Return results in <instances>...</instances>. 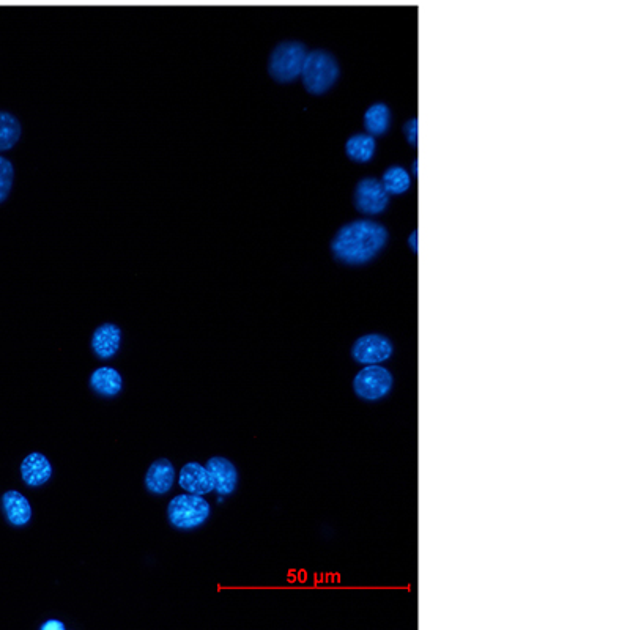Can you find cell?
I'll return each instance as SVG.
<instances>
[{
  "label": "cell",
  "mask_w": 630,
  "mask_h": 630,
  "mask_svg": "<svg viewBox=\"0 0 630 630\" xmlns=\"http://www.w3.org/2000/svg\"><path fill=\"white\" fill-rule=\"evenodd\" d=\"M207 470L212 476L213 490L219 495H230L238 486V471L226 457H212L207 462Z\"/></svg>",
  "instance_id": "obj_8"
},
{
  "label": "cell",
  "mask_w": 630,
  "mask_h": 630,
  "mask_svg": "<svg viewBox=\"0 0 630 630\" xmlns=\"http://www.w3.org/2000/svg\"><path fill=\"white\" fill-rule=\"evenodd\" d=\"M402 133H404L405 141L412 147H416L418 145V117L408 119L402 126Z\"/></svg>",
  "instance_id": "obj_20"
},
{
  "label": "cell",
  "mask_w": 630,
  "mask_h": 630,
  "mask_svg": "<svg viewBox=\"0 0 630 630\" xmlns=\"http://www.w3.org/2000/svg\"><path fill=\"white\" fill-rule=\"evenodd\" d=\"M178 484L185 492L194 495H207L213 492L212 476L208 473L207 467L197 462H189L180 470Z\"/></svg>",
  "instance_id": "obj_10"
},
{
  "label": "cell",
  "mask_w": 630,
  "mask_h": 630,
  "mask_svg": "<svg viewBox=\"0 0 630 630\" xmlns=\"http://www.w3.org/2000/svg\"><path fill=\"white\" fill-rule=\"evenodd\" d=\"M390 241V232L374 219H355L339 227L331 240L334 259L349 267L369 264L382 254Z\"/></svg>",
  "instance_id": "obj_1"
},
{
  "label": "cell",
  "mask_w": 630,
  "mask_h": 630,
  "mask_svg": "<svg viewBox=\"0 0 630 630\" xmlns=\"http://www.w3.org/2000/svg\"><path fill=\"white\" fill-rule=\"evenodd\" d=\"M90 388L103 397H114L122 393L123 378L114 367H100L90 375Z\"/></svg>",
  "instance_id": "obj_16"
},
{
  "label": "cell",
  "mask_w": 630,
  "mask_h": 630,
  "mask_svg": "<svg viewBox=\"0 0 630 630\" xmlns=\"http://www.w3.org/2000/svg\"><path fill=\"white\" fill-rule=\"evenodd\" d=\"M393 386V374L378 364L363 367L353 378V391L363 401H382L393 391Z\"/></svg>",
  "instance_id": "obj_5"
},
{
  "label": "cell",
  "mask_w": 630,
  "mask_h": 630,
  "mask_svg": "<svg viewBox=\"0 0 630 630\" xmlns=\"http://www.w3.org/2000/svg\"><path fill=\"white\" fill-rule=\"evenodd\" d=\"M41 630H65V624L60 623L59 619H49L41 626Z\"/></svg>",
  "instance_id": "obj_21"
},
{
  "label": "cell",
  "mask_w": 630,
  "mask_h": 630,
  "mask_svg": "<svg viewBox=\"0 0 630 630\" xmlns=\"http://www.w3.org/2000/svg\"><path fill=\"white\" fill-rule=\"evenodd\" d=\"M394 353V345L390 338L383 334H364L356 339L352 347L353 360L363 366L382 364L390 360Z\"/></svg>",
  "instance_id": "obj_7"
},
{
  "label": "cell",
  "mask_w": 630,
  "mask_h": 630,
  "mask_svg": "<svg viewBox=\"0 0 630 630\" xmlns=\"http://www.w3.org/2000/svg\"><path fill=\"white\" fill-rule=\"evenodd\" d=\"M408 246L413 252H418V230H413L410 237H408Z\"/></svg>",
  "instance_id": "obj_22"
},
{
  "label": "cell",
  "mask_w": 630,
  "mask_h": 630,
  "mask_svg": "<svg viewBox=\"0 0 630 630\" xmlns=\"http://www.w3.org/2000/svg\"><path fill=\"white\" fill-rule=\"evenodd\" d=\"M15 183V166L5 156H0V204L7 201Z\"/></svg>",
  "instance_id": "obj_19"
},
{
  "label": "cell",
  "mask_w": 630,
  "mask_h": 630,
  "mask_svg": "<svg viewBox=\"0 0 630 630\" xmlns=\"http://www.w3.org/2000/svg\"><path fill=\"white\" fill-rule=\"evenodd\" d=\"M341 78L338 59L325 49H312L306 54L300 79L306 92L320 97L330 92Z\"/></svg>",
  "instance_id": "obj_2"
},
{
  "label": "cell",
  "mask_w": 630,
  "mask_h": 630,
  "mask_svg": "<svg viewBox=\"0 0 630 630\" xmlns=\"http://www.w3.org/2000/svg\"><path fill=\"white\" fill-rule=\"evenodd\" d=\"M380 182L390 196H402L412 188V174L404 166H391L383 172Z\"/></svg>",
  "instance_id": "obj_17"
},
{
  "label": "cell",
  "mask_w": 630,
  "mask_h": 630,
  "mask_svg": "<svg viewBox=\"0 0 630 630\" xmlns=\"http://www.w3.org/2000/svg\"><path fill=\"white\" fill-rule=\"evenodd\" d=\"M123 334L115 323H103L92 336V350L101 360H109L122 347Z\"/></svg>",
  "instance_id": "obj_9"
},
{
  "label": "cell",
  "mask_w": 630,
  "mask_h": 630,
  "mask_svg": "<svg viewBox=\"0 0 630 630\" xmlns=\"http://www.w3.org/2000/svg\"><path fill=\"white\" fill-rule=\"evenodd\" d=\"M212 514L210 503L202 495L186 493L178 495L169 503L167 517L178 530H194L202 527Z\"/></svg>",
  "instance_id": "obj_4"
},
{
  "label": "cell",
  "mask_w": 630,
  "mask_h": 630,
  "mask_svg": "<svg viewBox=\"0 0 630 630\" xmlns=\"http://www.w3.org/2000/svg\"><path fill=\"white\" fill-rule=\"evenodd\" d=\"M2 509L13 527H24L32 519V506L23 493L8 490L2 495Z\"/></svg>",
  "instance_id": "obj_12"
},
{
  "label": "cell",
  "mask_w": 630,
  "mask_h": 630,
  "mask_svg": "<svg viewBox=\"0 0 630 630\" xmlns=\"http://www.w3.org/2000/svg\"><path fill=\"white\" fill-rule=\"evenodd\" d=\"M308 49L297 40L281 41L271 51L268 59V75L279 84H292L300 78Z\"/></svg>",
  "instance_id": "obj_3"
},
{
  "label": "cell",
  "mask_w": 630,
  "mask_h": 630,
  "mask_svg": "<svg viewBox=\"0 0 630 630\" xmlns=\"http://www.w3.org/2000/svg\"><path fill=\"white\" fill-rule=\"evenodd\" d=\"M412 174L418 175V160L413 161V169H412Z\"/></svg>",
  "instance_id": "obj_23"
},
{
  "label": "cell",
  "mask_w": 630,
  "mask_h": 630,
  "mask_svg": "<svg viewBox=\"0 0 630 630\" xmlns=\"http://www.w3.org/2000/svg\"><path fill=\"white\" fill-rule=\"evenodd\" d=\"M390 194L375 177L361 178L353 189V205L364 216H378L390 205Z\"/></svg>",
  "instance_id": "obj_6"
},
{
  "label": "cell",
  "mask_w": 630,
  "mask_h": 630,
  "mask_svg": "<svg viewBox=\"0 0 630 630\" xmlns=\"http://www.w3.org/2000/svg\"><path fill=\"white\" fill-rule=\"evenodd\" d=\"M21 476L29 487H40L51 479L52 465L48 457L41 453H32L21 464Z\"/></svg>",
  "instance_id": "obj_13"
},
{
  "label": "cell",
  "mask_w": 630,
  "mask_h": 630,
  "mask_svg": "<svg viewBox=\"0 0 630 630\" xmlns=\"http://www.w3.org/2000/svg\"><path fill=\"white\" fill-rule=\"evenodd\" d=\"M174 482V464L167 459L155 460L145 475V487L155 495H166L174 487Z\"/></svg>",
  "instance_id": "obj_11"
},
{
  "label": "cell",
  "mask_w": 630,
  "mask_h": 630,
  "mask_svg": "<svg viewBox=\"0 0 630 630\" xmlns=\"http://www.w3.org/2000/svg\"><path fill=\"white\" fill-rule=\"evenodd\" d=\"M345 155L353 163L367 164L374 160L377 141L369 133H356L345 141Z\"/></svg>",
  "instance_id": "obj_15"
},
{
  "label": "cell",
  "mask_w": 630,
  "mask_h": 630,
  "mask_svg": "<svg viewBox=\"0 0 630 630\" xmlns=\"http://www.w3.org/2000/svg\"><path fill=\"white\" fill-rule=\"evenodd\" d=\"M391 122H393V114H391L390 106L382 103V101L372 103L363 115V125L366 128V133L371 134L374 138L385 136L390 131Z\"/></svg>",
  "instance_id": "obj_14"
},
{
  "label": "cell",
  "mask_w": 630,
  "mask_h": 630,
  "mask_svg": "<svg viewBox=\"0 0 630 630\" xmlns=\"http://www.w3.org/2000/svg\"><path fill=\"white\" fill-rule=\"evenodd\" d=\"M23 136V126L12 112L0 111V152L12 150Z\"/></svg>",
  "instance_id": "obj_18"
}]
</instances>
